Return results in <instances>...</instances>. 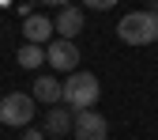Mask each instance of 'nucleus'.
<instances>
[{
	"label": "nucleus",
	"mask_w": 158,
	"mask_h": 140,
	"mask_svg": "<svg viewBox=\"0 0 158 140\" xmlns=\"http://www.w3.org/2000/svg\"><path fill=\"white\" fill-rule=\"evenodd\" d=\"M117 38L124 46H151V42H158V15L154 11H128L117 23Z\"/></svg>",
	"instance_id": "obj_1"
},
{
	"label": "nucleus",
	"mask_w": 158,
	"mask_h": 140,
	"mask_svg": "<svg viewBox=\"0 0 158 140\" xmlns=\"http://www.w3.org/2000/svg\"><path fill=\"white\" fill-rule=\"evenodd\" d=\"M98 95H102V84H98L94 72H72L68 84H64V106L68 110H94Z\"/></svg>",
	"instance_id": "obj_2"
},
{
	"label": "nucleus",
	"mask_w": 158,
	"mask_h": 140,
	"mask_svg": "<svg viewBox=\"0 0 158 140\" xmlns=\"http://www.w3.org/2000/svg\"><path fill=\"white\" fill-rule=\"evenodd\" d=\"M0 121L11 129H27L34 121V95H23V91L4 95L0 98Z\"/></svg>",
	"instance_id": "obj_3"
},
{
	"label": "nucleus",
	"mask_w": 158,
	"mask_h": 140,
	"mask_svg": "<svg viewBox=\"0 0 158 140\" xmlns=\"http://www.w3.org/2000/svg\"><path fill=\"white\" fill-rule=\"evenodd\" d=\"M45 61L56 72H75V65H79V46L72 42V38H53V42L45 46Z\"/></svg>",
	"instance_id": "obj_4"
},
{
	"label": "nucleus",
	"mask_w": 158,
	"mask_h": 140,
	"mask_svg": "<svg viewBox=\"0 0 158 140\" xmlns=\"http://www.w3.org/2000/svg\"><path fill=\"white\" fill-rule=\"evenodd\" d=\"M75 140H106L109 136V121L94 110H75V125H72Z\"/></svg>",
	"instance_id": "obj_5"
},
{
	"label": "nucleus",
	"mask_w": 158,
	"mask_h": 140,
	"mask_svg": "<svg viewBox=\"0 0 158 140\" xmlns=\"http://www.w3.org/2000/svg\"><path fill=\"white\" fill-rule=\"evenodd\" d=\"M56 27L49 23V15H27L23 19V38H27V42H34V46H49L53 42V34Z\"/></svg>",
	"instance_id": "obj_6"
},
{
	"label": "nucleus",
	"mask_w": 158,
	"mask_h": 140,
	"mask_svg": "<svg viewBox=\"0 0 158 140\" xmlns=\"http://www.w3.org/2000/svg\"><path fill=\"white\" fill-rule=\"evenodd\" d=\"M53 27H56V34H60V38H72V42H75L79 30H83V11L72 8V4H64V8H60V15L53 19Z\"/></svg>",
	"instance_id": "obj_7"
},
{
	"label": "nucleus",
	"mask_w": 158,
	"mask_h": 140,
	"mask_svg": "<svg viewBox=\"0 0 158 140\" xmlns=\"http://www.w3.org/2000/svg\"><path fill=\"white\" fill-rule=\"evenodd\" d=\"M72 125H75V110H68V106H53L49 117H45V136H68Z\"/></svg>",
	"instance_id": "obj_8"
},
{
	"label": "nucleus",
	"mask_w": 158,
	"mask_h": 140,
	"mask_svg": "<svg viewBox=\"0 0 158 140\" xmlns=\"http://www.w3.org/2000/svg\"><path fill=\"white\" fill-rule=\"evenodd\" d=\"M34 102H45V106L64 102V84H56L53 76H38L34 79Z\"/></svg>",
	"instance_id": "obj_9"
},
{
	"label": "nucleus",
	"mask_w": 158,
	"mask_h": 140,
	"mask_svg": "<svg viewBox=\"0 0 158 140\" xmlns=\"http://www.w3.org/2000/svg\"><path fill=\"white\" fill-rule=\"evenodd\" d=\"M45 65V46H34V42H27L23 49H19V68H42Z\"/></svg>",
	"instance_id": "obj_10"
},
{
	"label": "nucleus",
	"mask_w": 158,
	"mask_h": 140,
	"mask_svg": "<svg viewBox=\"0 0 158 140\" xmlns=\"http://www.w3.org/2000/svg\"><path fill=\"white\" fill-rule=\"evenodd\" d=\"M83 4L90 8V11H109V8H117L121 0H83Z\"/></svg>",
	"instance_id": "obj_11"
},
{
	"label": "nucleus",
	"mask_w": 158,
	"mask_h": 140,
	"mask_svg": "<svg viewBox=\"0 0 158 140\" xmlns=\"http://www.w3.org/2000/svg\"><path fill=\"white\" fill-rule=\"evenodd\" d=\"M23 140H45V129H23Z\"/></svg>",
	"instance_id": "obj_12"
},
{
	"label": "nucleus",
	"mask_w": 158,
	"mask_h": 140,
	"mask_svg": "<svg viewBox=\"0 0 158 140\" xmlns=\"http://www.w3.org/2000/svg\"><path fill=\"white\" fill-rule=\"evenodd\" d=\"M42 4H53V8H64L68 0H42Z\"/></svg>",
	"instance_id": "obj_13"
},
{
	"label": "nucleus",
	"mask_w": 158,
	"mask_h": 140,
	"mask_svg": "<svg viewBox=\"0 0 158 140\" xmlns=\"http://www.w3.org/2000/svg\"><path fill=\"white\" fill-rule=\"evenodd\" d=\"M147 11H154V15H158V0H151V8H147Z\"/></svg>",
	"instance_id": "obj_14"
}]
</instances>
